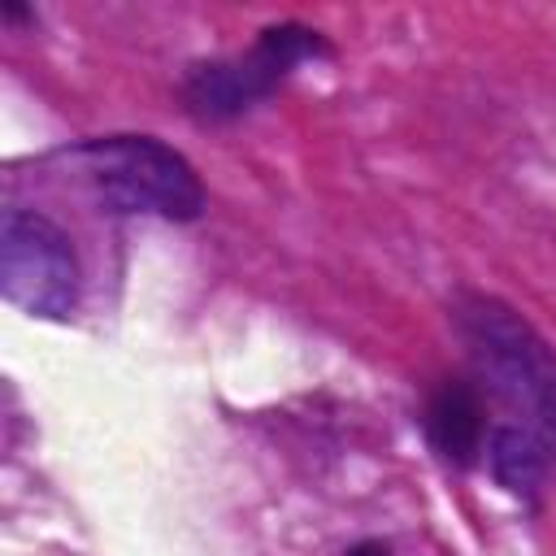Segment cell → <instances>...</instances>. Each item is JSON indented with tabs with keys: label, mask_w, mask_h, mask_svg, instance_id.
<instances>
[{
	"label": "cell",
	"mask_w": 556,
	"mask_h": 556,
	"mask_svg": "<svg viewBox=\"0 0 556 556\" xmlns=\"http://www.w3.org/2000/svg\"><path fill=\"white\" fill-rule=\"evenodd\" d=\"M447 308L491 391L521 408L556 456V348L500 295L456 291Z\"/></svg>",
	"instance_id": "obj_2"
},
{
	"label": "cell",
	"mask_w": 556,
	"mask_h": 556,
	"mask_svg": "<svg viewBox=\"0 0 556 556\" xmlns=\"http://www.w3.org/2000/svg\"><path fill=\"white\" fill-rule=\"evenodd\" d=\"M486 469H491V478H495L513 500H521L526 508H534V504L543 500V486H547L552 447H547L543 434L530 430L526 421H521V426L500 421V426H491V434H486Z\"/></svg>",
	"instance_id": "obj_6"
},
{
	"label": "cell",
	"mask_w": 556,
	"mask_h": 556,
	"mask_svg": "<svg viewBox=\"0 0 556 556\" xmlns=\"http://www.w3.org/2000/svg\"><path fill=\"white\" fill-rule=\"evenodd\" d=\"M343 556H395V552H391L382 539H361V543H352Z\"/></svg>",
	"instance_id": "obj_7"
},
{
	"label": "cell",
	"mask_w": 556,
	"mask_h": 556,
	"mask_svg": "<svg viewBox=\"0 0 556 556\" xmlns=\"http://www.w3.org/2000/svg\"><path fill=\"white\" fill-rule=\"evenodd\" d=\"M486 434L491 430H486L482 395L469 382H460V378L439 382V391L426 404V439H430V447L447 465L469 469L486 452Z\"/></svg>",
	"instance_id": "obj_5"
},
{
	"label": "cell",
	"mask_w": 556,
	"mask_h": 556,
	"mask_svg": "<svg viewBox=\"0 0 556 556\" xmlns=\"http://www.w3.org/2000/svg\"><path fill=\"white\" fill-rule=\"evenodd\" d=\"M0 295L39 321H70L83 304V265L74 239L39 208L0 213Z\"/></svg>",
	"instance_id": "obj_4"
},
{
	"label": "cell",
	"mask_w": 556,
	"mask_h": 556,
	"mask_svg": "<svg viewBox=\"0 0 556 556\" xmlns=\"http://www.w3.org/2000/svg\"><path fill=\"white\" fill-rule=\"evenodd\" d=\"M83 182L109 213L122 217H161V222H200L204 182L195 165L156 135H96L61 148Z\"/></svg>",
	"instance_id": "obj_1"
},
{
	"label": "cell",
	"mask_w": 556,
	"mask_h": 556,
	"mask_svg": "<svg viewBox=\"0 0 556 556\" xmlns=\"http://www.w3.org/2000/svg\"><path fill=\"white\" fill-rule=\"evenodd\" d=\"M330 39L317 26L304 22H274L261 26L248 52L191 61L182 74V109L195 122H235L261 100L278 91L282 78H291L295 65L330 56Z\"/></svg>",
	"instance_id": "obj_3"
}]
</instances>
